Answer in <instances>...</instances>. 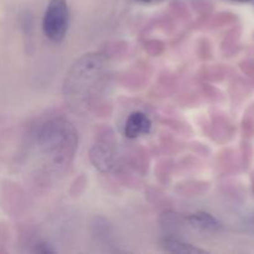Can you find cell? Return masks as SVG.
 <instances>
[{"label": "cell", "instance_id": "5b68a950", "mask_svg": "<svg viewBox=\"0 0 254 254\" xmlns=\"http://www.w3.org/2000/svg\"><path fill=\"white\" fill-rule=\"evenodd\" d=\"M151 126L153 124H151L150 118L144 112H133L126 119L123 129L124 135L126 138L134 140L150 133Z\"/></svg>", "mask_w": 254, "mask_h": 254}, {"label": "cell", "instance_id": "6da1fadb", "mask_svg": "<svg viewBox=\"0 0 254 254\" xmlns=\"http://www.w3.org/2000/svg\"><path fill=\"white\" fill-rule=\"evenodd\" d=\"M36 148L41 158L55 170L71 165L78 148V133L66 118H52L42 123L36 131Z\"/></svg>", "mask_w": 254, "mask_h": 254}, {"label": "cell", "instance_id": "9c48e42d", "mask_svg": "<svg viewBox=\"0 0 254 254\" xmlns=\"http://www.w3.org/2000/svg\"><path fill=\"white\" fill-rule=\"evenodd\" d=\"M230 1H235V2H250L251 0H230Z\"/></svg>", "mask_w": 254, "mask_h": 254}, {"label": "cell", "instance_id": "3957f363", "mask_svg": "<svg viewBox=\"0 0 254 254\" xmlns=\"http://www.w3.org/2000/svg\"><path fill=\"white\" fill-rule=\"evenodd\" d=\"M69 25V9L67 0H50L42 17V32L54 44H61L66 37Z\"/></svg>", "mask_w": 254, "mask_h": 254}, {"label": "cell", "instance_id": "ba28073f", "mask_svg": "<svg viewBox=\"0 0 254 254\" xmlns=\"http://www.w3.org/2000/svg\"><path fill=\"white\" fill-rule=\"evenodd\" d=\"M35 252H39V253H54L55 250H52V248H50L49 243L46 242H40L39 245H36V247H35Z\"/></svg>", "mask_w": 254, "mask_h": 254}, {"label": "cell", "instance_id": "277c9868", "mask_svg": "<svg viewBox=\"0 0 254 254\" xmlns=\"http://www.w3.org/2000/svg\"><path fill=\"white\" fill-rule=\"evenodd\" d=\"M114 143L108 138H102L97 141L91 150V160L96 168L103 173H108L114 163Z\"/></svg>", "mask_w": 254, "mask_h": 254}, {"label": "cell", "instance_id": "8992f818", "mask_svg": "<svg viewBox=\"0 0 254 254\" xmlns=\"http://www.w3.org/2000/svg\"><path fill=\"white\" fill-rule=\"evenodd\" d=\"M185 221L191 228L203 233H215L221 228L217 218L205 211H197L185 217Z\"/></svg>", "mask_w": 254, "mask_h": 254}, {"label": "cell", "instance_id": "52a82bcc", "mask_svg": "<svg viewBox=\"0 0 254 254\" xmlns=\"http://www.w3.org/2000/svg\"><path fill=\"white\" fill-rule=\"evenodd\" d=\"M161 246H163L164 251L169 253H178V254H201L205 253V250L196 247V246L191 245V243L184 242V241L179 240V238L166 237L161 241Z\"/></svg>", "mask_w": 254, "mask_h": 254}, {"label": "cell", "instance_id": "30bf717a", "mask_svg": "<svg viewBox=\"0 0 254 254\" xmlns=\"http://www.w3.org/2000/svg\"><path fill=\"white\" fill-rule=\"evenodd\" d=\"M135 1H139V2H153V1H156V0H135Z\"/></svg>", "mask_w": 254, "mask_h": 254}, {"label": "cell", "instance_id": "7a4b0ae2", "mask_svg": "<svg viewBox=\"0 0 254 254\" xmlns=\"http://www.w3.org/2000/svg\"><path fill=\"white\" fill-rule=\"evenodd\" d=\"M107 60L101 54H88L82 56L72 66L64 82V94L73 107L89 106L92 96L104 77Z\"/></svg>", "mask_w": 254, "mask_h": 254}]
</instances>
